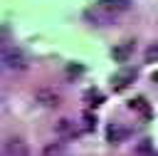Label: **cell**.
<instances>
[{"mask_svg": "<svg viewBox=\"0 0 158 156\" xmlns=\"http://www.w3.org/2000/svg\"><path fill=\"white\" fill-rule=\"evenodd\" d=\"M133 47H136V42H133V40H128V42H121L118 47H114V50H111V54H114V59H116V62H126V59L133 54Z\"/></svg>", "mask_w": 158, "mask_h": 156, "instance_id": "6", "label": "cell"}, {"mask_svg": "<svg viewBox=\"0 0 158 156\" xmlns=\"http://www.w3.org/2000/svg\"><path fill=\"white\" fill-rule=\"evenodd\" d=\"M84 99H86V104H89V106H99V104L104 102L101 92H96V89H89V92L84 94Z\"/></svg>", "mask_w": 158, "mask_h": 156, "instance_id": "10", "label": "cell"}, {"mask_svg": "<svg viewBox=\"0 0 158 156\" xmlns=\"http://www.w3.org/2000/svg\"><path fill=\"white\" fill-rule=\"evenodd\" d=\"M2 156H30V146L22 139H7L2 144Z\"/></svg>", "mask_w": 158, "mask_h": 156, "instance_id": "3", "label": "cell"}, {"mask_svg": "<svg viewBox=\"0 0 158 156\" xmlns=\"http://www.w3.org/2000/svg\"><path fill=\"white\" fill-rule=\"evenodd\" d=\"M44 156H64V144H49V146H44V151H42Z\"/></svg>", "mask_w": 158, "mask_h": 156, "instance_id": "11", "label": "cell"}, {"mask_svg": "<svg viewBox=\"0 0 158 156\" xmlns=\"http://www.w3.org/2000/svg\"><path fill=\"white\" fill-rule=\"evenodd\" d=\"M128 106H131V109H136V111H138L143 119H151V116H153V111H151V106H148V102H146L143 97L131 99V102H128Z\"/></svg>", "mask_w": 158, "mask_h": 156, "instance_id": "7", "label": "cell"}, {"mask_svg": "<svg viewBox=\"0 0 158 156\" xmlns=\"http://www.w3.org/2000/svg\"><path fill=\"white\" fill-rule=\"evenodd\" d=\"M136 67H123V69H118L114 77H111V87H114V92H121V89H126L133 79H136Z\"/></svg>", "mask_w": 158, "mask_h": 156, "instance_id": "2", "label": "cell"}, {"mask_svg": "<svg viewBox=\"0 0 158 156\" xmlns=\"http://www.w3.org/2000/svg\"><path fill=\"white\" fill-rule=\"evenodd\" d=\"M138 154H143V156H153V149H151V141L148 139H143L141 144H138V149H136Z\"/></svg>", "mask_w": 158, "mask_h": 156, "instance_id": "14", "label": "cell"}, {"mask_svg": "<svg viewBox=\"0 0 158 156\" xmlns=\"http://www.w3.org/2000/svg\"><path fill=\"white\" fill-rule=\"evenodd\" d=\"M35 102H40L42 106H57V104H59V94H57L54 89L42 87V89L35 92Z\"/></svg>", "mask_w": 158, "mask_h": 156, "instance_id": "4", "label": "cell"}, {"mask_svg": "<svg viewBox=\"0 0 158 156\" xmlns=\"http://www.w3.org/2000/svg\"><path fill=\"white\" fill-rule=\"evenodd\" d=\"M143 62H158V42H153V45L143 52Z\"/></svg>", "mask_w": 158, "mask_h": 156, "instance_id": "12", "label": "cell"}, {"mask_svg": "<svg viewBox=\"0 0 158 156\" xmlns=\"http://www.w3.org/2000/svg\"><path fill=\"white\" fill-rule=\"evenodd\" d=\"M84 129H96V116L91 114V111H84Z\"/></svg>", "mask_w": 158, "mask_h": 156, "instance_id": "13", "label": "cell"}, {"mask_svg": "<svg viewBox=\"0 0 158 156\" xmlns=\"http://www.w3.org/2000/svg\"><path fill=\"white\" fill-rule=\"evenodd\" d=\"M131 2H133V0H99V5H101V7H106V10H114V12H118V10H126Z\"/></svg>", "mask_w": 158, "mask_h": 156, "instance_id": "8", "label": "cell"}, {"mask_svg": "<svg viewBox=\"0 0 158 156\" xmlns=\"http://www.w3.org/2000/svg\"><path fill=\"white\" fill-rule=\"evenodd\" d=\"M54 129H57V134H64V136L67 134H74V121L72 119H59Z\"/></svg>", "mask_w": 158, "mask_h": 156, "instance_id": "9", "label": "cell"}, {"mask_svg": "<svg viewBox=\"0 0 158 156\" xmlns=\"http://www.w3.org/2000/svg\"><path fill=\"white\" fill-rule=\"evenodd\" d=\"M128 136V129L126 126H121V124H109V129H106V139H109V144H121L123 139Z\"/></svg>", "mask_w": 158, "mask_h": 156, "instance_id": "5", "label": "cell"}, {"mask_svg": "<svg viewBox=\"0 0 158 156\" xmlns=\"http://www.w3.org/2000/svg\"><path fill=\"white\" fill-rule=\"evenodd\" d=\"M153 82H156V84H158V72H153Z\"/></svg>", "mask_w": 158, "mask_h": 156, "instance_id": "15", "label": "cell"}, {"mask_svg": "<svg viewBox=\"0 0 158 156\" xmlns=\"http://www.w3.org/2000/svg\"><path fill=\"white\" fill-rule=\"evenodd\" d=\"M2 62H5L7 69H17V72L27 69V64H30L27 57H25V52L17 50V47H5V52H2Z\"/></svg>", "mask_w": 158, "mask_h": 156, "instance_id": "1", "label": "cell"}]
</instances>
